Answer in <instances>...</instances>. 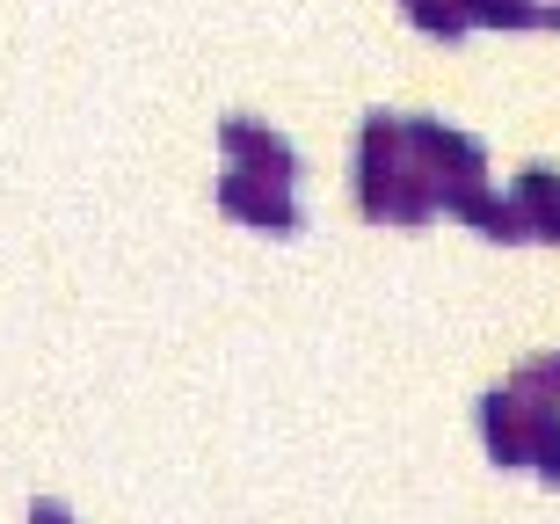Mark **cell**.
<instances>
[{
	"mask_svg": "<svg viewBox=\"0 0 560 524\" xmlns=\"http://www.w3.org/2000/svg\"><path fill=\"white\" fill-rule=\"evenodd\" d=\"M517 211H524V226H532V241H560V183H553V168H524Z\"/></svg>",
	"mask_w": 560,
	"mask_h": 524,
	"instance_id": "1",
	"label": "cell"
},
{
	"mask_svg": "<svg viewBox=\"0 0 560 524\" xmlns=\"http://www.w3.org/2000/svg\"><path fill=\"white\" fill-rule=\"evenodd\" d=\"M458 8H466V22H510V30L517 22H539L532 0H458Z\"/></svg>",
	"mask_w": 560,
	"mask_h": 524,
	"instance_id": "2",
	"label": "cell"
},
{
	"mask_svg": "<svg viewBox=\"0 0 560 524\" xmlns=\"http://www.w3.org/2000/svg\"><path fill=\"white\" fill-rule=\"evenodd\" d=\"M30 524H66V510H59V503H44V510H37Z\"/></svg>",
	"mask_w": 560,
	"mask_h": 524,
	"instance_id": "3",
	"label": "cell"
},
{
	"mask_svg": "<svg viewBox=\"0 0 560 524\" xmlns=\"http://www.w3.org/2000/svg\"><path fill=\"white\" fill-rule=\"evenodd\" d=\"M546 379H553V386H560V357H553V364H546Z\"/></svg>",
	"mask_w": 560,
	"mask_h": 524,
	"instance_id": "4",
	"label": "cell"
},
{
	"mask_svg": "<svg viewBox=\"0 0 560 524\" xmlns=\"http://www.w3.org/2000/svg\"><path fill=\"white\" fill-rule=\"evenodd\" d=\"M539 22H560V8H539Z\"/></svg>",
	"mask_w": 560,
	"mask_h": 524,
	"instance_id": "5",
	"label": "cell"
}]
</instances>
